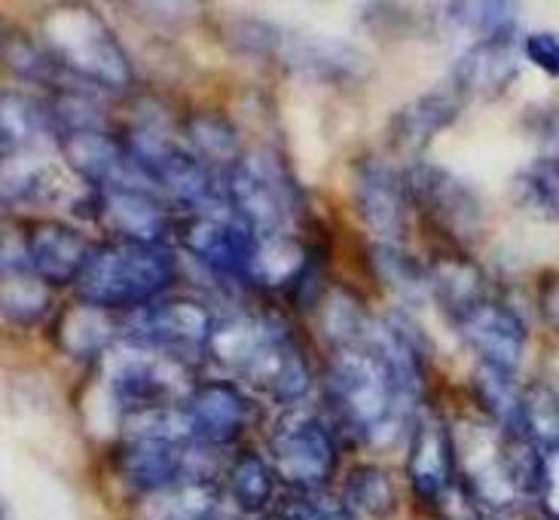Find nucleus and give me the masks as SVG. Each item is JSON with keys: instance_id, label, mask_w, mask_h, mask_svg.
I'll return each instance as SVG.
<instances>
[{"instance_id": "obj_14", "label": "nucleus", "mask_w": 559, "mask_h": 520, "mask_svg": "<svg viewBox=\"0 0 559 520\" xmlns=\"http://www.w3.org/2000/svg\"><path fill=\"white\" fill-rule=\"evenodd\" d=\"M459 469V441L450 419L435 407H423L409 423L407 444V481L416 499L435 505L443 489L450 487Z\"/></svg>"}, {"instance_id": "obj_9", "label": "nucleus", "mask_w": 559, "mask_h": 520, "mask_svg": "<svg viewBox=\"0 0 559 520\" xmlns=\"http://www.w3.org/2000/svg\"><path fill=\"white\" fill-rule=\"evenodd\" d=\"M120 324L126 340L190 358L197 352L209 350L217 316L202 297H193V294L168 297L166 294L163 300L129 312Z\"/></svg>"}, {"instance_id": "obj_19", "label": "nucleus", "mask_w": 559, "mask_h": 520, "mask_svg": "<svg viewBox=\"0 0 559 520\" xmlns=\"http://www.w3.org/2000/svg\"><path fill=\"white\" fill-rule=\"evenodd\" d=\"M98 217H105L120 239L135 243H166L175 236L178 221L156 190H95Z\"/></svg>"}, {"instance_id": "obj_15", "label": "nucleus", "mask_w": 559, "mask_h": 520, "mask_svg": "<svg viewBox=\"0 0 559 520\" xmlns=\"http://www.w3.org/2000/svg\"><path fill=\"white\" fill-rule=\"evenodd\" d=\"M61 156L92 190H153L126 141L105 129H83L59 138Z\"/></svg>"}, {"instance_id": "obj_5", "label": "nucleus", "mask_w": 559, "mask_h": 520, "mask_svg": "<svg viewBox=\"0 0 559 520\" xmlns=\"http://www.w3.org/2000/svg\"><path fill=\"white\" fill-rule=\"evenodd\" d=\"M122 141L153 190H159L190 214L227 212L221 175L205 166L187 144H178L153 126H135Z\"/></svg>"}, {"instance_id": "obj_32", "label": "nucleus", "mask_w": 559, "mask_h": 520, "mask_svg": "<svg viewBox=\"0 0 559 520\" xmlns=\"http://www.w3.org/2000/svg\"><path fill=\"white\" fill-rule=\"evenodd\" d=\"M514 202L538 221H559V156L542 153L514 175Z\"/></svg>"}, {"instance_id": "obj_38", "label": "nucleus", "mask_w": 559, "mask_h": 520, "mask_svg": "<svg viewBox=\"0 0 559 520\" xmlns=\"http://www.w3.org/2000/svg\"><path fill=\"white\" fill-rule=\"evenodd\" d=\"M275 520H355L340 499H328L321 493H294L282 508Z\"/></svg>"}, {"instance_id": "obj_3", "label": "nucleus", "mask_w": 559, "mask_h": 520, "mask_svg": "<svg viewBox=\"0 0 559 520\" xmlns=\"http://www.w3.org/2000/svg\"><path fill=\"white\" fill-rule=\"evenodd\" d=\"M221 190L233 214L254 239H273L294 233L302 217V190L282 156L266 147L245 151L221 175Z\"/></svg>"}, {"instance_id": "obj_30", "label": "nucleus", "mask_w": 559, "mask_h": 520, "mask_svg": "<svg viewBox=\"0 0 559 520\" xmlns=\"http://www.w3.org/2000/svg\"><path fill=\"white\" fill-rule=\"evenodd\" d=\"M453 28L471 31L477 44H516L520 7L508 0H480V3H450L440 7Z\"/></svg>"}, {"instance_id": "obj_31", "label": "nucleus", "mask_w": 559, "mask_h": 520, "mask_svg": "<svg viewBox=\"0 0 559 520\" xmlns=\"http://www.w3.org/2000/svg\"><path fill=\"white\" fill-rule=\"evenodd\" d=\"M49 312V285L31 273L22 251L3 258V316L15 324H34Z\"/></svg>"}, {"instance_id": "obj_42", "label": "nucleus", "mask_w": 559, "mask_h": 520, "mask_svg": "<svg viewBox=\"0 0 559 520\" xmlns=\"http://www.w3.org/2000/svg\"><path fill=\"white\" fill-rule=\"evenodd\" d=\"M532 129L547 144V156H559V105L542 107V117L532 120Z\"/></svg>"}, {"instance_id": "obj_6", "label": "nucleus", "mask_w": 559, "mask_h": 520, "mask_svg": "<svg viewBox=\"0 0 559 520\" xmlns=\"http://www.w3.org/2000/svg\"><path fill=\"white\" fill-rule=\"evenodd\" d=\"M105 355L107 392L126 413L166 407L171 398H187L197 389L187 358L181 355L153 350L126 336H120Z\"/></svg>"}, {"instance_id": "obj_24", "label": "nucleus", "mask_w": 559, "mask_h": 520, "mask_svg": "<svg viewBox=\"0 0 559 520\" xmlns=\"http://www.w3.org/2000/svg\"><path fill=\"white\" fill-rule=\"evenodd\" d=\"M278 484L282 481L275 474L273 462H266L258 450L242 447V450H236V457L229 459L227 496L229 503L236 505L242 515H248V518L263 515L275 503Z\"/></svg>"}, {"instance_id": "obj_20", "label": "nucleus", "mask_w": 559, "mask_h": 520, "mask_svg": "<svg viewBox=\"0 0 559 520\" xmlns=\"http://www.w3.org/2000/svg\"><path fill=\"white\" fill-rule=\"evenodd\" d=\"M462 105L465 102L450 86L425 92L419 98L407 102L401 110H394L389 120V144L394 151L409 153V156L423 153L443 129L453 126L455 117L462 114Z\"/></svg>"}, {"instance_id": "obj_36", "label": "nucleus", "mask_w": 559, "mask_h": 520, "mask_svg": "<svg viewBox=\"0 0 559 520\" xmlns=\"http://www.w3.org/2000/svg\"><path fill=\"white\" fill-rule=\"evenodd\" d=\"M523 407H526V438L542 450H559V395L550 386L532 382L523 389Z\"/></svg>"}, {"instance_id": "obj_41", "label": "nucleus", "mask_w": 559, "mask_h": 520, "mask_svg": "<svg viewBox=\"0 0 559 520\" xmlns=\"http://www.w3.org/2000/svg\"><path fill=\"white\" fill-rule=\"evenodd\" d=\"M538 499H542L547 518L559 520V450L547 453V481Z\"/></svg>"}, {"instance_id": "obj_40", "label": "nucleus", "mask_w": 559, "mask_h": 520, "mask_svg": "<svg viewBox=\"0 0 559 520\" xmlns=\"http://www.w3.org/2000/svg\"><path fill=\"white\" fill-rule=\"evenodd\" d=\"M523 56L542 74L559 80V34H554V31H535V34H530L523 40Z\"/></svg>"}, {"instance_id": "obj_34", "label": "nucleus", "mask_w": 559, "mask_h": 520, "mask_svg": "<svg viewBox=\"0 0 559 520\" xmlns=\"http://www.w3.org/2000/svg\"><path fill=\"white\" fill-rule=\"evenodd\" d=\"M373 316L367 312L361 297H355L346 288H331V294L321 304V334L331 343V350L364 343L370 334Z\"/></svg>"}, {"instance_id": "obj_26", "label": "nucleus", "mask_w": 559, "mask_h": 520, "mask_svg": "<svg viewBox=\"0 0 559 520\" xmlns=\"http://www.w3.org/2000/svg\"><path fill=\"white\" fill-rule=\"evenodd\" d=\"M0 135H3V156L7 159L34 151L37 141H44L46 135H56V122H52L49 105L28 98L22 92L7 90L3 92Z\"/></svg>"}, {"instance_id": "obj_11", "label": "nucleus", "mask_w": 559, "mask_h": 520, "mask_svg": "<svg viewBox=\"0 0 559 520\" xmlns=\"http://www.w3.org/2000/svg\"><path fill=\"white\" fill-rule=\"evenodd\" d=\"M248 386L278 404H297L312 389V365L282 312L266 309V331L239 374Z\"/></svg>"}, {"instance_id": "obj_18", "label": "nucleus", "mask_w": 559, "mask_h": 520, "mask_svg": "<svg viewBox=\"0 0 559 520\" xmlns=\"http://www.w3.org/2000/svg\"><path fill=\"white\" fill-rule=\"evenodd\" d=\"M183 419L199 447H227L239 441L254 419V404L236 382L205 380L183 398Z\"/></svg>"}, {"instance_id": "obj_23", "label": "nucleus", "mask_w": 559, "mask_h": 520, "mask_svg": "<svg viewBox=\"0 0 559 520\" xmlns=\"http://www.w3.org/2000/svg\"><path fill=\"white\" fill-rule=\"evenodd\" d=\"M370 267L401 304L423 306L431 297L428 263L413 258L404 243H370Z\"/></svg>"}, {"instance_id": "obj_7", "label": "nucleus", "mask_w": 559, "mask_h": 520, "mask_svg": "<svg viewBox=\"0 0 559 520\" xmlns=\"http://www.w3.org/2000/svg\"><path fill=\"white\" fill-rule=\"evenodd\" d=\"M404 184H407L409 205L453 248L477 243L484 236V199L462 175L438 163L416 159L404 168Z\"/></svg>"}, {"instance_id": "obj_44", "label": "nucleus", "mask_w": 559, "mask_h": 520, "mask_svg": "<svg viewBox=\"0 0 559 520\" xmlns=\"http://www.w3.org/2000/svg\"><path fill=\"white\" fill-rule=\"evenodd\" d=\"M484 520H501V518H496V515H486Z\"/></svg>"}, {"instance_id": "obj_8", "label": "nucleus", "mask_w": 559, "mask_h": 520, "mask_svg": "<svg viewBox=\"0 0 559 520\" xmlns=\"http://www.w3.org/2000/svg\"><path fill=\"white\" fill-rule=\"evenodd\" d=\"M270 453L278 481L294 493L328 487L340 462V444L331 419L312 411H287L275 419Z\"/></svg>"}, {"instance_id": "obj_2", "label": "nucleus", "mask_w": 559, "mask_h": 520, "mask_svg": "<svg viewBox=\"0 0 559 520\" xmlns=\"http://www.w3.org/2000/svg\"><path fill=\"white\" fill-rule=\"evenodd\" d=\"M178 282V258L166 243L114 239L95 245L74 285L76 300L105 312H135L163 300Z\"/></svg>"}, {"instance_id": "obj_43", "label": "nucleus", "mask_w": 559, "mask_h": 520, "mask_svg": "<svg viewBox=\"0 0 559 520\" xmlns=\"http://www.w3.org/2000/svg\"><path fill=\"white\" fill-rule=\"evenodd\" d=\"M538 309H542V316L545 321L559 331V275L550 273L542 279V291H538Z\"/></svg>"}, {"instance_id": "obj_17", "label": "nucleus", "mask_w": 559, "mask_h": 520, "mask_svg": "<svg viewBox=\"0 0 559 520\" xmlns=\"http://www.w3.org/2000/svg\"><path fill=\"white\" fill-rule=\"evenodd\" d=\"M453 324L484 367H492L499 374L514 377L516 367L523 365L526 321L520 319V312L511 309L504 300H499V297H486L484 304L468 309Z\"/></svg>"}, {"instance_id": "obj_10", "label": "nucleus", "mask_w": 559, "mask_h": 520, "mask_svg": "<svg viewBox=\"0 0 559 520\" xmlns=\"http://www.w3.org/2000/svg\"><path fill=\"white\" fill-rule=\"evenodd\" d=\"M175 239L217 282L251 285V260L258 239L233 214H187L178 221Z\"/></svg>"}, {"instance_id": "obj_4", "label": "nucleus", "mask_w": 559, "mask_h": 520, "mask_svg": "<svg viewBox=\"0 0 559 520\" xmlns=\"http://www.w3.org/2000/svg\"><path fill=\"white\" fill-rule=\"evenodd\" d=\"M44 46L59 61L64 76L98 90L126 92L135 83V68L117 34L92 7H59L46 19Z\"/></svg>"}, {"instance_id": "obj_29", "label": "nucleus", "mask_w": 559, "mask_h": 520, "mask_svg": "<svg viewBox=\"0 0 559 520\" xmlns=\"http://www.w3.org/2000/svg\"><path fill=\"white\" fill-rule=\"evenodd\" d=\"M340 503L346 505L352 515H361L370 520H385L397 511V487L394 477L382 465L361 462L348 469L343 477V496Z\"/></svg>"}, {"instance_id": "obj_28", "label": "nucleus", "mask_w": 559, "mask_h": 520, "mask_svg": "<svg viewBox=\"0 0 559 520\" xmlns=\"http://www.w3.org/2000/svg\"><path fill=\"white\" fill-rule=\"evenodd\" d=\"M183 141L187 147L197 153L199 159L205 166L224 175L239 156H242V147H239V132L236 126L217 114V110H199V114H190L183 120Z\"/></svg>"}, {"instance_id": "obj_25", "label": "nucleus", "mask_w": 559, "mask_h": 520, "mask_svg": "<svg viewBox=\"0 0 559 520\" xmlns=\"http://www.w3.org/2000/svg\"><path fill=\"white\" fill-rule=\"evenodd\" d=\"M114 312L80 304L64 309L56 321V343L74 358H92L107 352L122 336V324L110 319Z\"/></svg>"}, {"instance_id": "obj_1", "label": "nucleus", "mask_w": 559, "mask_h": 520, "mask_svg": "<svg viewBox=\"0 0 559 520\" xmlns=\"http://www.w3.org/2000/svg\"><path fill=\"white\" fill-rule=\"evenodd\" d=\"M324 404L333 426L370 447H389L397 428H409L416 416L389 362L370 343L331 350Z\"/></svg>"}, {"instance_id": "obj_37", "label": "nucleus", "mask_w": 559, "mask_h": 520, "mask_svg": "<svg viewBox=\"0 0 559 520\" xmlns=\"http://www.w3.org/2000/svg\"><path fill=\"white\" fill-rule=\"evenodd\" d=\"M3 190H7V202H15V205H46L61 197V178L49 166L7 172Z\"/></svg>"}, {"instance_id": "obj_33", "label": "nucleus", "mask_w": 559, "mask_h": 520, "mask_svg": "<svg viewBox=\"0 0 559 520\" xmlns=\"http://www.w3.org/2000/svg\"><path fill=\"white\" fill-rule=\"evenodd\" d=\"M221 493L209 477H181L153 496L151 520H217Z\"/></svg>"}, {"instance_id": "obj_21", "label": "nucleus", "mask_w": 559, "mask_h": 520, "mask_svg": "<svg viewBox=\"0 0 559 520\" xmlns=\"http://www.w3.org/2000/svg\"><path fill=\"white\" fill-rule=\"evenodd\" d=\"M431 297L447 312V319L459 321L468 309L484 304L489 294V282L477 260H471L462 248H447L428 263Z\"/></svg>"}, {"instance_id": "obj_35", "label": "nucleus", "mask_w": 559, "mask_h": 520, "mask_svg": "<svg viewBox=\"0 0 559 520\" xmlns=\"http://www.w3.org/2000/svg\"><path fill=\"white\" fill-rule=\"evenodd\" d=\"M3 61L15 76L37 83V86H56L64 76L59 61L52 59V52L25 31H7L3 34Z\"/></svg>"}, {"instance_id": "obj_27", "label": "nucleus", "mask_w": 559, "mask_h": 520, "mask_svg": "<svg viewBox=\"0 0 559 520\" xmlns=\"http://www.w3.org/2000/svg\"><path fill=\"white\" fill-rule=\"evenodd\" d=\"M474 398L480 411L492 419L496 432H501L504 438H526L523 389H516L514 377L480 365L474 374Z\"/></svg>"}, {"instance_id": "obj_12", "label": "nucleus", "mask_w": 559, "mask_h": 520, "mask_svg": "<svg viewBox=\"0 0 559 520\" xmlns=\"http://www.w3.org/2000/svg\"><path fill=\"white\" fill-rule=\"evenodd\" d=\"M275 61L287 74L312 80L321 86L355 90L373 74V61L358 46L316 31H285L278 37Z\"/></svg>"}, {"instance_id": "obj_22", "label": "nucleus", "mask_w": 559, "mask_h": 520, "mask_svg": "<svg viewBox=\"0 0 559 520\" xmlns=\"http://www.w3.org/2000/svg\"><path fill=\"white\" fill-rule=\"evenodd\" d=\"M514 44H477L468 46L450 68L447 86L465 102L474 95H501L514 80Z\"/></svg>"}, {"instance_id": "obj_13", "label": "nucleus", "mask_w": 559, "mask_h": 520, "mask_svg": "<svg viewBox=\"0 0 559 520\" xmlns=\"http://www.w3.org/2000/svg\"><path fill=\"white\" fill-rule=\"evenodd\" d=\"M352 205L373 243H404L409 197L404 168L397 172L382 156L367 153L352 163Z\"/></svg>"}, {"instance_id": "obj_39", "label": "nucleus", "mask_w": 559, "mask_h": 520, "mask_svg": "<svg viewBox=\"0 0 559 520\" xmlns=\"http://www.w3.org/2000/svg\"><path fill=\"white\" fill-rule=\"evenodd\" d=\"M435 515L438 520H484L486 508L484 503L474 496V489L465 481H453L450 487L435 499Z\"/></svg>"}, {"instance_id": "obj_16", "label": "nucleus", "mask_w": 559, "mask_h": 520, "mask_svg": "<svg viewBox=\"0 0 559 520\" xmlns=\"http://www.w3.org/2000/svg\"><path fill=\"white\" fill-rule=\"evenodd\" d=\"M92 251H95V243L90 236L59 217L31 221L22 239V258L28 263V270L49 288L76 285Z\"/></svg>"}]
</instances>
